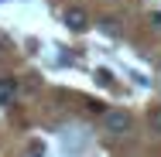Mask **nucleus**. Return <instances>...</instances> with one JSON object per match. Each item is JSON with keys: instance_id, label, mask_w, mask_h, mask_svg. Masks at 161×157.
<instances>
[{"instance_id": "1", "label": "nucleus", "mask_w": 161, "mask_h": 157, "mask_svg": "<svg viewBox=\"0 0 161 157\" xmlns=\"http://www.w3.org/2000/svg\"><path fill=\"white\" fill-rule=\"evenodd\" d=\"M103 126H106V133H113V137H124L130 126H134V120H130L127 109H106L103 113Z\"/></svg>"}, {"instance_id": "2", "label": "nucleus", "mask_w": 161, "mask_h": 157, "mask_svg": "<svg viewBox=\"0 0 161 157\" xmlns=\"http://www.w3.org/2000/svg\"><path fill=\"white\" fill-rule=\"evenodd\" d=\"M65 28H72V31H86V28H89V14H86L82 7H69V10H65Z\"/></svg>"}, {"instance_id": "4", "label": "nucleus", "mask_w": 161, "mask_h": 157, "mask_svg": "<svg viewBox=\"0 0 161 157\" xmlns=\"http://www.w3.org/2000/svg\"><path fill=\"white\" fill-rule=\"evenodd\" d=\"M151 21H154V24L161 28V10H158V14H151Z\"/></svg>"}, {"instance_id": "3", "label": "nucleus", "mask_w": 161, "mask_h": 157, "mask_svg": "<svg viewBox=\"0 0 161 157\" xmlns=\"http://www.w3.org/2000/svg\"><path fill=\"white\" fill-rule=\"evenodd\" d=\"M147 123L154 133H161V109H147Z\"/></svg>"}]
</instances>
